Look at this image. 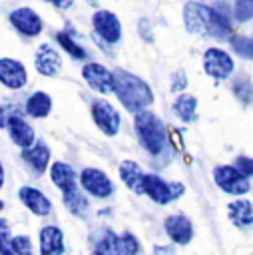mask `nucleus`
<instances>
[{"label":"nucleus","instance_id":"1","mask_svg":"<svg viewBox=\"0 0 253 255\" xmlns=\"http://www.w3.org/2000/svg\"><path fill=\"white\" fill-rule=\"evenodd\" d=\"M183 24L191 34H207L215 38H225L231 34L229 18L223 12L199 2H187L183 6Z\"/></svg>","mask_w":253,"mask_h":255},{"label":"nucleus","instance_id":"25","mask_svg":"<svg viewBox=\"0 0 253 255\" xmlns=\"http://www.w3.org/2000/svg\"><path fill=\"white\" fill-rule=\"evenodd\" d=\"M229 44L233 48V52L245 60H253V38H247V36H231L229 38Z\"/></svg>","mask_w":253,"mask_h":255},{"label":"nucleus","instance_id":"20","mask_svg":"<svg viewBox=\"0 0 253 255\" xmlns=\"http://www.w3.org/2000/svg\"><path fill=\"white\" fill-rule=\"evenodd\" d=\"M62 195H64V205H66L74 215H78V217H86L90 203H88L86 195L80 191L78 185H74V187H70V189H64Z\"/></svg>","mask_w":253,"mask_h":255},{"label":"nucleus","instance_id":"18","mask_svg":"<svg viewBox=\"0 0 253 255\" xmlns=\"http://www.w3.org/2000/svg\"><path fill=\"white\" fill-rule=\"evenodd\" d=\"M227 213H229L231 223L235 227H239V229H247V227L253 225V205L247 199L231 201L227 205Z\"/></svg>","mask_w":253,"mask_h":255},{"label":"nucleus","instance_id":"19","mask_svg":"<svg viewBox=\"0 0 253 255\" xmlns=\"http://www.w3.org/2000/svg\"><path fill=\"white\" fill-rule=\"evenodd\" d=\"M120 177L133 193H143V171L135 161H131V159L122 161L120 163Z\"/></svg>","mask_w":253,"mask_h":255},{"label":"nucleus","instance_id":"35","mask_svg":"<svg viewBox=\"0 0 253 255\" xmlns=\"http://www.w3.org/2000/svg\"><path fill=\"white\" fill-rule=\"evenodd\" d=\"M155 255H175L169 247H155Z\"/></svg>","mask_w":253,"mask_h":255},{"label":"nucleus","instance_id":"33","mask_svg":"<svg viewBox=\"0 0 253 255\" xmlns=\"http://www.w3.org/2000/svg\"><path fill=\"white\" fill-rule=\"evenodd\" d=\"M185 86H187V76H185V72H183V70L173 72V74H171V90H173V92H181V90H185Z\"/></svg>","mask_w":253,"mask_h":255},{"label":"nucleus","instance_id":"31","mask_svg":"<svg viewBox=\"0 0 253 255\" xmlns=\"http://www.w3.org/2000/svg\"><path fill=\"white\" fill-rule=\"evenodd\" d=\"M233 94H235L243 104H249V102L253 100V88H251L249 80H239V82H235Z\"/></svg>","mask_w":253,"mask_h":255},{"label":"nucleus","instance_id":"26","mask_svg":"<svg viewBox=\"0 0 253 255\" xmlns=\"http://www.w3.org/2000/svg\"><path fill=\"white\" fill-rule=\"evenodd\" d=\"M56 40H58V44H60L72 58H76V60H84V58H86V50H84L76 40H72L70 34L58 32V34H56Z\"/></svg>","mask_w":253,"mask_h":255},{"label":"nucleus","instance_id":"16","mask_svg":"<svg viewBox=\"0 0 253 255\" xmlns=\"http://www.w3.org/2000/svg\"><path fill=\"white\" fill-rule=\"evenodd\" d=\"M18 197H20V201H22L32 213H36V215H48L50 209H52L48 197H46L40 189H36V187H30V185L20 187Z\"/></svg>","mask_w":253,"mask_h":255},{"label":"nucleus","instance_id":"11","mask_svg":"<svg viewBox=\"0 0 253 255\" xmlns=\"http://www.w3.org/2000/svg\"><path fill=\"white\" fill-rule=\"evenodd\" d=\"M28 74L22 62L12 58H0V84H4L10 90H20L26 86Z\"/></svg>","mask_w":253,"mask_h":255},{"label":"nucleus","instance_id":"6","mask_svg":"<svg viewBox=\"0 0 253 255\" xmlns=\"http://www.w3.org/2000/svg\"><path fill=\"white\" fill-rule=\"evenodd\" d=\"M203 70L215 80H225L233 72V60L221 48H209L203 54Z\"/></svg>","mask_w":253,"mask_h":255},{"label":"nucleus","instance_id":"10","mask_svg":"<svg viewBox=\"0 0 253 255\" xmlns=\"http://www.w3.org/2000/svg\"><path fill=\"white\" fill-rule=\"evenodd\" d=\"M82 78L88 82L90 88H94V90L100 92V94L114 92V76H112V72H110L106 66H102V64L88 62V64L82 68Z\"/></svg>","mask_w":253,"mask_h":255},{"label":"nucleus","instance_id":"39","mask_svg":"<svg viewBox=\"0 0 253 255\" xmlns=\"http://www.w3.org/2000/svg\"><path fill=\"white\" fill-rule=\"evenodd\" d=\"M92 255H96V253H92Z\"/></svg>","mask_w":253,"mask_h":255},{"label":"nucleus","instance_id":"14","mask_svg":"<svg viewBox=\"0 0 253 255\" xmlns=\"http://www.w3.org/2000/svg\"><path fill=\"white\" fill-rule=\"evenodd\" d=\"M165 233L177 245H187L193 237V225L185 215H169L163 223Z\"/></svg>","mask_w":253,"mask_h":255},{"label":"nucleus","instance_id":"28","mask_svg":"<svg viewBox=\"0 0 253 255\" xmlns=\"http://www.w3.org/2000/svg\"><path fill=\"white\" fill-rule=\"evenodd\" d=\"M233 16L237 22H247L253 18V0H235Z\"/></svg>","mask_w":253,"mask_h":255},{"label":"nucleus","instance_id":"37","mask_svg":"<svg viewBox=\"0 0 253 255\" xmlns=\"http://www.w3.org/2000/svg\"><path fill=\"white\" fill-rule=\"evenodd\" d=\"M2 183H4V167L0 163V187H2Z\"/></svg>","mask_w":253,"mask_h":255},{"label":"nucleus","instance_id":"13","mask_svg":"<svg viewBox=\"0 0 253 255\" xmlns=\"http://www.w3.org/2000/svg\"><path fill=\"white\" fill-rule=\"evenodd\" d=\"M34 64H36V70H38L42 76H48V78L58 76L60 70H62V58H60V54H58L52 46H48V44H42V46L36 50V60H34Z\"/></svg>","mask_w":253,"mask_h":255},{"label":"nucleus","instance_id":"12","mask_svg":"<svg viewBox=\"0 0 253 255\" xmlns=\"http://www.w3.org/2000/svg\"><path fill=\"white\" fill-rule=\"evenodd\" d=\"M10 22L24 36H38L42 32V18L32 8H26V6L16 8L10 14Z\"/></svg>","mask_w":253,"mask_h":255},{"label":"nucleus","instance_id":"3","mask_svg":"<svg viewBox=\"0 0 253 255\" xmlns=\"http://www.w3.org/2000/svg\"><path fill=\"white\" fill-rule=\"evenodd\" d=\"M133 126H135V133H137V139L143 145V149L151 155H159L165 147V137H167L161 120L155 114L141 110L135 114Z\"/></svg>","mask_w":253,"mask_h":255},{"label":"nucleus","instance_id":"4","mask_svg":"<svg viewBox=\"0 0 253 255\" xmlns=\"http://www.w3.org/2000/svg\"><path fill=\"white\" fill-rule=\"evenodd\" d=\"M143 193L149 195L155 203L165 205L173 199H177L183 193V185L177 181H163L159 175L155 173H145L143 175Z\"/></svg>","mask_w":253,"mask_h":255},{"label":"nucleus","instance_id":"21","mask_svg":"<svg viewBox=\"0 0 253 255\" xmlns=\"http://www.w3.org/2000/svg\"><path fill=\"white\" fill-rule=\"evenodd\" d=\"M22 157L36 169V173H42L48 165V159H50V149L46 143H36V145H30L22 151Z\"/></svg>","mask_w":253,"mask_h":255},{"label":"nucleus","instance_id":"30","mask_svg":"<svg viewBox=\"0 0 253 255\" xmlns=\"http://www.w3.org/2000/svg\"><path fill=\"white\" fill-rule=\"evenodd\" d=\"M10 249L16 255H32V243L28 235H16L10 239Z\"/></svg>","mask_w":253,"mask_h":255},{"label":"nucleus","instance_id":"9","mask_svg":"<svg viewBox=\"0 0 253 255\" xmlns=\"http://www.w3.org/2000/svg\"><path fill=\"white\" fill-rule=\"evenodd\" d=\"M80 183L82 187L92 193L94 197H110L114 193V183L112 179L102 171V169H94V167H86L82 173H80Z\"/></svg>","mask_w":253,"mask_h":255},{"label":"nucleus","instance_id":"34","mask_svg":"<svg viewBox=\"0 0 253 255\" xmlns=\"http://www.w3.org/2000/svg\"><path fill=\"white\" fill-rule=\"evenodd\" d=\"M46 2H50V4H54L56 8H70L74 0H46Z\"/></svg>","mask_w":253,"mask_h":255},{"label":"nucleus","instance_id":"38","mask_svg":"<svg viewBox=\"0 0 253 255\" xmlns=\"http://www.w3.org/2000/svg\"><path fill=\"white\" fill-rule=\"evenodd\" d=\"M2 207H4V203H2V201H0V211H2Z\"/></svg>","mask_w":253,"mask_h":255},{"label":"nucleus","instance_id":"7","mask_svg":"<svg viewBox=\"0 0 253 255\" xmlns=\"http://www.w3.org/2000/svg\"><path fill=\"white\" fill-rule=\"evenodd\" d=\"M92 24H94L96 34L104 42H108V44L120 42V38H122V24H120V20H118V16L114 12H110V10H98V12H94Z\"/></svg>","mask_w":253,"mask_h":255},{"label":"nucleus","instance_id":"15","mask_svg":"<svg viewBox=\"0 0 253 255\" xmlns=\"http://www.w3.org/2000/svg\"><path fill=\"white\" fill-rule=\"evenodd\" d=\"M6 128H8V131H10L12 141H14L18 147L26 149V147H30V145L34 143V129H32V126H30L28 122H24L20 116H10V118L6 120Z\"/></svg>","mask_w":253,"mask_h":255},{"label":"nucleus","instance_id":"27","mask_svg":"<svg viewBox=\"0 0 253 255\" xmlns=\"http://www.w3.org/2000/svg\"><path fill=\"white\" fill-rule=\"evenodd\" d=\"M116 247H118V255H137L139 241L131 233H124L116 237Z\"/></svg>","mask_w":253,"mask_h":255},{"label":"nucleus","instance_id":"32","mask_svg":"<svg viewBox=\"0 0 253 255\" xmlns=\"http://www.w3.org/2000/svg\"><path fill=\"white\" fill-rule=\"evenodd\" d=\"M235 167L243 173V175H247V177H253V157H247V155H239L237 159H235Z\"/></svg>","mask_w":253,"mask_h":255},{"label":"nucleus","instance_id":"8","mask_svg":"<svg viewBox=\"0 0 253 255\" xmlns=\"http://www.w3.org/2000/svg\"><path fill=\"white\" fill-rule=\"evenodd\" d=\"M92 118H94L96 126L106 135H116L120 131V114H118V110L110 102L94 100V104H92Z\"/></svg>","mask_w":253,"mask_h":255},{"label":"nucleus","instance_id":"36","mask_svg":"<svg viewBox=\"0 0 253 255\" xmlns=\"http://www.w3.org/2000/svg\"><path fill=\"white\" fill-rule=\"evenodd\" d=\"M6 120H8V118H6V114H4V108L0 106V128L6 126Z\"/></svg>","mask_w":253,"mask_h":255},{"label":"nucleus","instance_id":"2","mask_svg":"<svg viewBox=\"0 0 253 255\" xmlns=\"http://www.w3.org/2000/svg\"><path fill=\"white\" fill-rule=\"evenodd\" d=\"M114 76V94L122 102V106L127 112H141L153 102V94L149 86L135 74L126 72V70H116L112 72Z\"/></svg>","mask_w":253,"mask_h":255},{"label":"nucleus","instance_id":"29","mask_svg":"<svg viewBox=\"0 0 253 255\" xmlns=\"http://www.w3.org/2000/svg\"><path fill=\"white\" fill-rule=\"evenodd\" d=\"M116 237L118 235H114V233H106L100 241H98V245H96V255H118V247H116Z\"/></svg>","mask_w":253,"mask_h":255},{"label":"nucleus","instance_id":"5","mask_svg":"<svg viewBox=\"0 0 253 255\" xmlns=\"http://www.w3.org/2000/svg\"><path fill=\"white\" fill-rule=\"evenodd\" d=\"M213 179L225 193L243 195L249 191V179L235 165H217L213 169Z\"/></svg>","mask_w":253,"mask_h":255},{"label":"nucleus","instance_id":"24","mask_svg":"<svg viewBox=\"0 0 253 255\" xmlns=\"http://www.w3.org/2000/svg\"><path fill=\"white\" fill-rule=\"evenodd\" d=\"M173 112L181 122H193L195 116H197V100H195V96L181 94L173 104Z\"/></svg>","mask_w":253,"mask_h":255},{"label":"nucleus","instance_id":"23","mask_svg":"<svg viewBox=\"0 0 253 255\" xmlns=\"http://www.w3.org/2000/svg\"><path fill=\"white\" fill-rule=\"evenodd\" d=\"M26 112L32 118H46L52 112V98L46 92H34L26 102Z\"/></svg>","mask_w":253,"mask_h":255},{"label":"nucleus","instance_id":"17","mask_svg":"<svg viewBox=\"0 0 253 255\" xmlns=\"http://www.w3.org/2000/svg\"><path fill=\"white\" fill-rule=\"evenodd\" d=\"M64 253V233L56 225L42 227L40 231V255H62Z\"/></svg>","mask_w":253,"mask_h":255},{"label":"nucleus","instance_id":"22","mask_svg":"<svg viewBox=\"0 0 253 255\" xmlns=\"http://www.w3.org/2000/svg\"><path fill=\"white\" fill-rule=\"evenodd\" d=\"M50 177H52V181H54L62 191H64V189H70V187H74V185H78V181H76V171H74L68 163H64V161L52 163Z\"/></svg>","mask_w":253,"mask_h":255}]
</instances>
